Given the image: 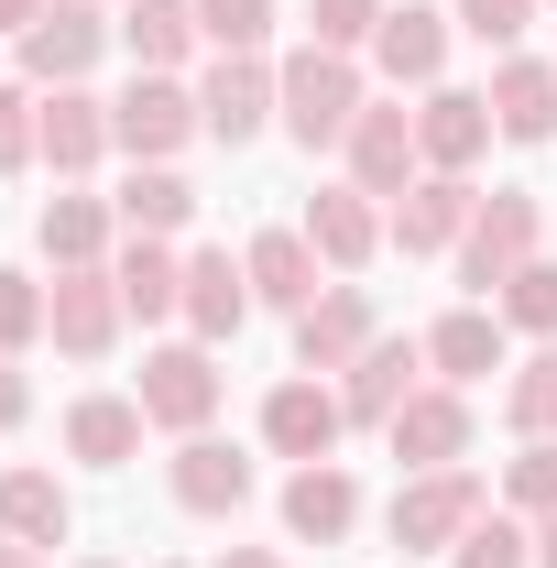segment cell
I'll return each mask as SVG.
<instances>
[{
	"label": "cell",
	"instance_id": "cell-18",
	"mask_svg": "<svg viewBox=\"0 0 557 568\" xmlns=\"http://www.w3.org/2000/svg\"><path fill=\"white\" fill-rule=\"evenodd\" d=\"M350 525H361V481H350L340 459H306V470L284 481V536H306V547H340Z\"/></svg>",
	"mask_w": 557,
	"mask_h": 568
},
{
	"label": "cell",
	"instance_id": "cell-29",
	"mask_svg": "<svg viewBox=\"0 0 557 568\" xmlns=\"http://www.w3.org/2000/svg\"><path fill=\"white\" fill-rule=\"evenodd\" d=\"M121 219H132L142 241H175V230L198 219V186H186L175 164H132V186H121Z\"/></svg>",
	"mask_w": 557,
	"mask_h": 568
},
{
	"label": "cell",
	"instance_id": "cell-34",
	"mask_svg": "<svg viewBox=\"0 0 557 568\" xmlns=\"http://www.w3.org/2000/svg\"><path fill=\"white\" fill-rule=\"evenodd\" d=\"M383 11H394V0H306V44H328V55H361V44L383 33Z\"/></svg>",
	"mask_w": 557,
	"mask_h": 568
},
{
	"label": "cell",
	"instance_id": "cell-2",
	"mask_svg": "<svg viewBox=\"0 0 557 568\" xmlns=\"http://www.w3.org/2000/svg\"><path fill=\"white\" fill-rule=\"evenodd\" d=\"M536 241H547V209L525 186H492L482 209H470V241H459V284L470 295H503V284L536 263Z\"/></svg>",
	"mask_w": 557,
	"mask_h": 568
},
{
	"label": "cell",
	"instance_id": "cell-1",
	"mask_svg": "<svg viewBox=\"0 0 557 568\" xmlns=\"http://www.w3.org/2000/svg\"><path fill=\"white\" fill-rule=\"evenodd\" d=\"M284 132L306 142V153H328V142H350V121L372 110V88H361V67L350 55H328V44H306V55H284Z\"/></svg>",
	"mask_w": 557,
	"mask_h": 568
},
{
	"label": "cell",
	"instance_id": "cell-9",
	"mask_svg": "<svg viewBox=\"0 0 557 568\" xmlns=\"http://www.w3.org/2000/svg\"><path fill=\"white\" fill-rule=\"evenodd\" d=\"M340 153H350V186H361V197H405V186L426 175V153H416V110H383V99L350 121Z\"/></svg>",
	"mask_w": 557,
	"mask_h": 568
},
{
	"label": "cell",
	"instance_id": "cell-15",
	"mask_svg": "<svg viewBox=\"0 0 557 568\" xmlns=\"http://www.w3.org/2000/svg\"><path fill=\"white\" fill-rule=\"evenodd\" d=\"M482 142H492V99H482V88H426V110H416L426 175H470V164H482Z\"/></svg>",
	"mask_w": 557,
	"mask_h": 568
},
{
	"label": "cell",
	"instance_id": "cell-33",
	"mask_svg": "<svg viewBox=\"0 0 557 568\" xmlns=\"http://www.w3.org/2000/svg\"><path fill=\"white\" fill-rule=\"evenodd\" d=\"M448 558H459V568H536V525H525V514H482Z\"/></svg>",
	"mask_w": 557,
	"mask_h": 568
},
{
	"label": "cell",
	"instance_id": "cell-43",
	"mask_svg": "<svg viewBox=\"0 0 557 568\" xmlns=\"http://www.w3.org/2000/svg\"><path fill=\"white\" fill-rule=\"evenodd\" d=\"M219 568H284V558H274V547H230Z\"/></svg>",
	"mask_w": 557,
	"mask_h": 568
},
{
	"label": "cell",
	"instance_id": "cell-40",
	"mask_svg": "<svg viewBox=\"0 0 557 568\" xmlns=\"http://www.w3.org/2000/svg\"><path fill=\"white\" fill-rule=\"evenodd\" d=\"M33 416V394H22V372H11V351H0V426H22Z\"/></svg>",
	"mask_w": 557,
	"mask_h": 568
},
{
	"label": "cell",
	"instance_id": "cell-37",
	"mask_svg": "<svg viewBox=\"0 0 557 568\" xmlns=\"http://www.w3.org/2000/svg\"><path fill=\"white\" fill-rule=\"evenodd\" d=\"M44 153V110H33V88H0V175H22Z\"/></svg>",
	"mask_w": 557,
	"mask_h": 568
},
{
	"label": "cell",
	"instance_id": "cell-24",
	"mask_svg": "<svg viewBox=\"0 0 557 568\" xmlns=\"http://www.w3.org/2000/svg\"><path fill=\"white\" fill-rule=\"evenodd\" d=\"M67 525H77V503L55 470H0V536L11 547H67Z\"/></svg>",
	"mask_w": 557,
	"mask_h": 568
},
{
	"label": "cell",
	"instance_id": "cell-21",
	"mask_svg": "<svg viewBox=\"0 0 557 568\" xmlns=\"http://www.w3.org/2000/svg\"><path fill=\"white\" fill-rule=\"evenodd\" d=\"M372 67L394 77V88H437V67H448V11H383V33H372Z\"/></svg>",
	"mask_w": 557,
	"mask_h": 568
},
{
	"label": "cell",
	"instance_id": "cell-38",
	"mask_svg": "<svg viewBox=\"0 0 557 568\" xmlns=\"http://www.w3.org/2000/svg\"><path fill=\"white\" fill-rule=\"evenodd\" d=\"M33 339H44V284L0 274V351H33Z\"/></svg>",
	"mask_w": 557,
	"mask_h": 568
},
{
	"label": "cell",
	"instance_id": "cell-36",
	"mask_svg": "<svg viewBox=\"0 0 557 568\" xmlns=\"http://www.w3.org/2000/svg\"><path fill=\"white\" fill-rule=\"evenodd\" d=\"M198 33H209L219 55H263V33H274V0H198Z\"/></svg>",
	"mask_w": 557,
	"mask_h": 568
},
{
	"label": "cell",
	"instance_id": "cell-28",
	"mask_svg": "<svg viewBox=\"0 0 557 568\" xmlns=\"http://www.w3.org/2000/svg\"><path fill=\"white\" fill-rule=\"evenodd\" d=\"M110 274H121V306H132V317H186V263H175L164 241L132 230V252H121Z\"/></svg>",
	"mask_w": 557,
	"mask_h": 568
},
{
	"label": "cell",
	"instance_id": "cell-20",
	"mask_svg": "<svg viewBox=\"0 0 557 568\" xmlns=\"http://www.w3.org/2000/svg\"><path fill=\"white\" fill-rule=\"evenodd\" d=\"M482 99H492V132H503V142H557V67H536V55H503Z\"/></svg>",
	"mask_w": 557,
	"mask_h": 568
},
{
	"label": "cell",
	"instance_id": "cell-7",
	"mask_svg": "<svg viewBox=\"0 0 557 568\" xmlns=\"http://www.w3.org/2000/svg\"><path fill=\"white\" fill-rule=\"evenodd\" d=\"M142 416L175 426V437H198L219 416V361L209 339H175V351H142Z\"/></svg>",
	"mask_w": 557,
	"mask_h": 568
},
{
	"label": "cell",
	"instance_id": "cell-16",
	"mask_svg": "<svg viewBox=\"0 0 557 568\" xmlns=\"http://www.w3.org/2000/svg\"><path fill=\"white\" fill-rule=\"evenodd\" d=\"M306 252H317L328 274H361V263L383 252V209H372L361 186H317V197H306Z\"/></svg>",
	"mask_w": 557,
	"mask_h": 568
},
{
	"label": "cell",
	"instance_id": "cell-10",
	"mask_svg": "<svg viewBox=\"0 0 557 568\" xmlns=\"http://www.w3.org/2000/svg\"><path fill=\"white\" fill-rule=\"evenodd\" d=\"M198 121H209V142H252L263 121H284V77L263 55H219L198 88Z\"/></svg>",
	"mask_w": 557,
	"mask_h": 568
},
{
	"label": "cell",
	"instance_id": "cell-14",
	"mask_svg": "<svg viewBox=\"0 0 557 568\" xmlns=\"http://www.w3.org/2000/svg\"><path fill=\"white\" fill-rule=\"evenodd\" d=\"M470 175H416L405 197H394V219H383V241H405V252H459L470 241Z\"/></svg>",
	"mask_w": 557,
	"mask_h": 568
},
{
	"label": "cell",
	"instance_id": "cell-35",
	"mask_svg": "<svg viewBox=\"0 0 557 568\" xmlns=\"http://www.w3.org/2000/svg\"><path fill=\"white\" fill-rule=\"evenodd\" d=\"M503 503H514V514H557V437H525V448L503 459Z\"/></svg>",
	"mask_w": 557,
	"mask_h": 568
},
{
	"label": "cell",
	"instance_id": "cell-12",
	"mask_svg": "<svg viewBox=\"0 0 557 568\" xmlns=\"http://www.w3.org/2000/svg\"><path fill=\"white\" fill-rule=\"evenodd\" d=\"M383 339V317H372V295L361 284H328L306 317H295V372H350V361Z\"/></svg>",
	"mask_w": 557,
	"mask_h": 568
},
{
	"label": "cell",
	"instance_id": "cell-32",
	"mask_svg": "<svg viewBox=\"0 0 557 568\" xmlns=\"http://www.w3.org/2000/svg\"><path fill=\"white\" fill-rule=\"evenodd\" d=\"M492 317H503V328H536V339H557V263H547V252H536L525 274L492 295Z\"/></svg>",
	"mask_w": 557,
	"mask_h": 568
},
{
	"label": "cell",
	"instance_id": "cell-46",
	"mask_svg": "<svg viewBox=\"0 0 557 568\" xmlns=\"http://www.w3.org/2000/svg\"><path fill=\"white\" fill-rule=\"evenodd\" d=\"M164 568H186V558H164Z\"/></svg>",
	"mask_w": 557,
	"mask_h": 568
},
{
	"label": "cell",
	"instance_id": "cell-19",
	"mask_svg": "<svg viewBox=\"0 0 557 568\" xmlns=\"http://www.w3.org/2000/svg\"><path fill=\"white\" fill-rule=\"evenodd\" d=\"M175 503H186V514H241V503H252V459H241L230 437H209V426L175 437Z\"/></svg>",
	"mask_w": 557,
	"mask_h": 568
},
{
	"label": "cell",
	"instance_id": "cell-3",
	"mask_svg": "<svg viewBox=\"0 0 557 568\" xmlns=\"http://www.w3.org/2000/svg\"><path fill=\"white\" fill-rule=\"evenodd\" d=\"M186 132H209V121H198V88H175V77H132V88L110 99V142H121L132 164H175Z\"/></svg>",
	"mask_w": 557,
	"mask_h": 568
},
{
	"label": "cell",
	"instance_id": "cell-6",
	"mask_svg": "<svg viewBox=\"0 0 557 568\" xmlns=\"http://www.w3.org/2000/svg\"><path fill=\"white\" fill-rule=\"evenodd\" d=\"M99 44H110L99 0H44V22L22 33V88H88Z\"/></svg>",
	"mask_w": 557,
	"mask_h": 568
},
{
	"label": "cell",
	"instance_id": "cell-22",
	"mask_svg": "<svg viewBox=\"0 0 557 568\" xmlns=\"http://www.w3.org/2000/svg\"><path fill=\"white\" fill-rule=\"evenodd\" d=\"M241 317H252V274L230 252H186V328L219 351V339H241Z\"/></svg>",
	"mask_w": 557,
	"mask_h": 568
},
{
	"label": "cell",
	"instance_id": "cell-17",
	"mask_svg": "<svg viewBox=\"0 0 557 568\" xmlns=\"http://www.w3.org/2000/svg\"><path fill=\"white\" fill-rule=\"evenodd\" d=\"M241 274H252V306H284V317H306V306L328 295V284H317V252H306V230H252Z\"/></svg>",
	"mask_w": 557,
	"mask_h": 568
},
{
	"label": "cell",
	"instance_id": "cell-41",
	"mask_svg": "<svg viewBox=\"0 0 557 568\" xmlns=\"http://www.w3.org/2000/svg\"><path fill=\"white\" fill-rule=\"evenodd\" d=\"M44 22V0H0V33H33Z\"/></svg>",
	"mask_w": 557,
	"mask_h": 568
},
{
	"label": "cell",
	"instance_id": "cell-25",
	"mask_svg": "<svg viewBox=\"0 0 557 568\" xmlns=\"http://www.w3.org/2000/svg\"><path fill=\"white\" fill-rule=\"evenodd\" d=\"M426 372H437V383H482V372H503V317H492V306H448V317L426 328Z\"/></svg>",
	"mask_w": 557,
	"mask_h": 568
},
{
	"label": "cell",
	"instance_id": "cell-45",
	"mask_svg": "<svg viewBox=\"0 0 557 568\" xmlns=\"http://www.w3.org/2000/svg\"><path fill=\"white\" fill-rule=\"evenodd\" d=\"M77 568H121V558H77Z\"/></svg>",
	"mask_w": 557,
	"mask_h": 568
},
{
	"label": "cell",
	"instance_id": "cell-39",
	"mask_svg": "<svg viewBox=\"0 0 557 568\" xmlns=\"http://www.w3.org/2000/svg\"><path fill=\"white\" fill-rule=\"evenodd\" d=\"M525 22H536V0H459V33H482V44H503V55H514Z\"/></svg>",
	"mask_w": 557,
	"mask_h": 568
},
{
	"label": "cell",
	"instance_id": "cell-8",
	"mask_svg": "<svg viewBox=\"0 0 557 568\" xmlns=\"http://www.w3.org/2000/svg\"><path fill=\"white\" fill-rule=\"evenodd\" d=\"M340 426H350V405L317 383V372L263 394V448H274V459H295V470H306V459H340Z\"/></svg>",
	"mask_w": 557,
	"mask_h": 568
},
{
	"label": "cell",
	"instance_id": "cell-30",
	"mask_svg": "<svg viewBox=\"0 0 557 568\" xmlns=\"http://www.w3.org/2000/svg\"><path fill=\"white\" fill-rule=\"evenodd\" d=\"M33 230H44V252H55V274H77V263H110V209H99V197H55V209L33 219Z\"/></svg>",
	"mask_w": 557,
	"mask_h": 568
},
{
	"label": "cell",
	"instance_id": "cell-4",
	"mask_svg": "<svg viewBox=\"0 0 557 568\" xmlns=\"http://www.w3.org/2000/svg\"><path fill=\"white\" fill-rule=\"evenodd\" d=\"M482 514L492 503H482L470 470H416V481L394 493V547H405V558H437V547H459Z\"/></svg>",
	"mask_w": 557,
	"mask_h": 568
},
{
	"label": "cell",
	"instance_id": "cell-27",
	"mask_svg": "<svg viewBox=\"0 0 557 568\" xmlns=\"http://www.w3.org/2000/svg\"><path fill=\"white\" fill-rule=\"evenodd\" d=\"M121 44H132L142 77H175V67H186V44H198V0H132Z\"/></svg>",
	"mask_w": 557,
	"mask_h": 568
},
{
	"label": "cell",
	"instance_id": "cell-31",
	"mask_svg": "<svg viewBox=\"0 0 557 568\" xmlns=\"http://www.w3.org/2000/svg\"><path fill=\"white\" fill-rule=\"evenodd\" d=\"M503 416H514V437H557V339L503 383Z\"/></svg>",
	"mask_w": 557,
	"mask_h": 568
},
{
	"label": "cell",
	"instance_id": "cell-23",
	"mask_svg": "<svg viewBox=\"0 0 557 568\" xmlns=\"http://www.w3.org/2000/svg\"><path fill=\"white\" fill-rule=\"evenodd\" d=\"M142 426H153L142 394H77V405H67V448L88 459V470H121V459L142 448Z\"/></svg>",
	"mask_w": 557,
	"mask_h": 568
},
{
	"label": "cell",
	"instance_id": "cell-13",
	"mask_svg": "<svg viewBox=\"0 0 557 568\" xmlns=\"http://www.w3.org/2000/svg\"><path fill=\"white\" fill-rule=\"evenodd\" d=\"M416 372H426V339H372V351L340 372L350 426H394V416H405V394H426Z\"/></svg>",
	"mask_w": 557,
	"mask_h": 568
},
{
	"label": "cell",
	"instance_id": "cell-47",
	"mask_svg": "<svg viewBox=\"0 0 557 568\" xmlns=\"http://www.w3.org/2000/svg\"><path fill=\"white\" fill-rule=\"evenodd\" d=\"M547 11H557V0H547Z\"/></svg>",
	"mask_w": 557,
	"mask_h": 568
},
{
	"label": "cell",
	"instance_id": "cell-26",
	"mask_svg": "<svg viewBox=\"0 0 557 568\" xmlns=\"http://www.w3.org/2000/svg\"><path fill=\"white\" fill-rule=\"evenodd\" d=\"M99 153H110V99L55 88V99H44V164H55V175H88Z\"/></svg>",
	"mask_w": 557,
	"mask_h": 568
},
{
	"label": "cell",
	"instance_id": "cell-5",
	"mask_svg": "<svg viewBox=\"0 0 557 568\" xmlns=\"http://www.w3.org/2000/svg\"><path fill=\"white\" fill-rule=\"evenodd\" d=\"M121 274L110 263H77V274H55V295H44V339L67 361H110V339H121Z\"/></svg>",
	"mask_w": 557,
	"mask_h": 568
},
{
	"label": "cell",
	"instance_id": "cell-44",
	"mask_svg": "<svg viewBox=\"0 0 557 568\" xmlns=\"http://www.w3.org/2000/svg\"><path fill=\"white\" fill-rule=\"evenodd\" d=\"M0 568H44V547H11V536H0Z\"/></svg>",
	"mask_w": 557,
	"mask_h": 568
},
{
	"label": "cell",
	"instance_id": "cell-11",
	"mask_svg": "<svg viewBox=\"0 0 557 568\" xmlns=\"http://www.w3.org/2000/svg\"><path fill=\"white\" fill-rule=\"evenodd\" d=\"M383 437H394L405 470H459L470 459V394L459 383H426V394H405V416L383 426Z\"/></svg>",
	"mask_w": 557,
	"mask_h": 568
},
{
	"label": "cell",
	"instance_id": "cell-42",
	"mask_svg": "<svg viewBox=\"0 0 557 568\" xmlns=\"http://www.w3.org/2000/svg\"><path fill=\"white\" fill-rule=\"evenodd\" d=\"M536 568H557V514H536Z\"/></svg>",
	"mask_w": 557,
	"mask_h": 568
}]
</instances>
